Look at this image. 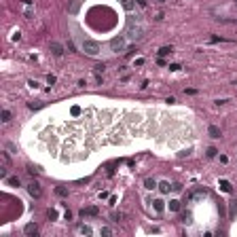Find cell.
Returning a JSON list of instances; mask_svg holds the SVG:
<instances>
[{
	"label": "cell",
	"instance_id": "obj_1",
	"mask_svg": "<svg viewBox=\"0 0 237 237\" xmlns=\"http://www.w3.org/2000/svg\"><path fill=\"white\" fill-rule=\"evenodd\" d=\"M127 36H129L131 40H140L144 36V30H142V25L138 24V15L136 17H127Z\"/></svg>",
	"mask_w": 237,
	"mask_h": 237
},
{
	"label": "cell",
	"instance_id": "obj_2",
	"mask_svg": "<svg viewBox=\"0 0 237 237\" xmlns=\"http://www.w3.org/2000/svg\"><path fill=\"white\" fill-rule=\"evenodd\" d=\"M83 51L87 55H97L100 53V42H95V40H83Z\"/></svg>",
	"mask_w": 237,
	"mask_h": 237
},
{
	"label": "cell",
	"instance_id": "obj_3",
	"mask_svg": "<svg viewBox=\"0 0 237 237\" xmlns=\"http://www.w3.org/2000/svg\"><path fill=\"white\" fill-rule=\"evenodd\" d=\"M110 49H112L114 53L125 51V36H114V38L110 40Z\"/></svg>",
	"mask_w": 237,
	"mask_h": 237
},
{
	"label": "cell",
	"instance_id": "obj_4",
	"mask_svg": "<svg viewBox=\"0 0 237 237\" xmlns=\"http://www.w3.org/2000/svg\"><path fill=\"white\" fill-rule=\"evenodd\" d=\"M28 193H30L34 199H40V197H42V189H40V184H38V182H34V180L28 184Z\"/></svg>",
	"mask_w": 237,
	"mask_h": 237
},
{
	"label": "cell",
	"instance_id": "obj_5",
	"mask_svg": "<svg viewBox=\"0 0 237 237\" xmlns=\"http://www.w3.org/2000/svg\"><path fill=\"white\" fill-rule=\"evenodd\" d=\"M97 214H100V210H97V208H95V205H89V208H83V210H81V216H97Z\"/></svg>",
	"mask_w": 237,
	"mask_h": 237
},
{
	"label": "cell",
	"instance_id": "obj_6",
	"mask_svg": "<svg viewBox=\"0 0 237 237\" xmlns=\"http://www.w3.org/2000/svg\"><path fill=\"white\" fill-rule=\"evenodd\" d=\"M49 49H51V53L57 55V57H59V55H64V47H61L59 42H51V47H49Z\"/></svg>",
	"mask_w": 237,
	"mask_h": 237
},
{
	"label": "cell",
	"instance_id": "obj_7",
	"mask_svg": "<svg viewBox=\"0 0 237 237\" xmlns=\"http://www.w3.org/2000/svg\"><path fill=\"white\" fill-rule=\"evenodd\" d=\"M208 133H210V136H212L214 140H218V138H220V136H222V133H220V129H218V127H216V125H210V127H208Z\"/></svg>",
	"mask_w": 237,
	"mask_h": 237
},
{
	"label": "cell",
	"instance_id": "obj_8",
	"mask_svg": "<svg viewBox=\"0 0 237 237\" xmlns=\"http://www.w3.org/2000/svg\"><path fill=\"white\" fill-rule=\"evenodd\" d=\"M36 231H38V229H36L34 222H30V225L24 226V233H25V235H36Z\"/></svg>",
	"mask_w": 237,
	"mask_h": 237
},
{
	"label": "cell",
	"instance_id": "obj_9",
	"mask_svg": "<svg viewBox=\"0 0 237 237\" xmlns=\"http://www.w3.org/2000/svg\"><path fill=\"white\" fill-rule=\"evenodd\" d=\"M153 205H154V210H157L159 214L165 210V201H163V199H154V201H153Z\"/></svg>",
	"mask_w": 237,
	"mask_h": 237
},
{
	"label": "cell",
	"instance_id": "obj_10",
	"mask_svg": "<svg viewBox=\"0 0 237 237\" xmlns=\"http://www.w3.org/2000/svg\"><path fill=\"white\" fill-rule=\"evenodd\" d=\"M78 9H81V0H72V2H70V9H68V11L74 15V13H78Z\"/></svg>",
	"mask_w": 237,
	"mask_h": 237
},
{
	"label": "cell",
	"instance_id": "obj_11",
	"mask_svg": "<svg viewBox=\"0 0 237 237\" xmlns=\"http://www.w3.org/2000/svg\"><path fill=\"white\" fill-rule=\"evenodd\" d=\"M144 186H146V189H157L159 184H157L154 178H146V180H144Z\"/></svg>",
	"mask_w": 237,
	"mask_h": 237
},
{
	"label": "cell",
	"instance_id": "obj_12",
	"mask_svg": "<svg viewBox=\"0 0 237 237\" xmlns=\"http://www.w3.org/2000/svg\"><path fill=\"white\" fill-rule=\"evenodd\" d=\"M172 51H174V49L167 47V45H165V47H161V49H159V57H165V55H169Z\"/></svg>",
	"mask_w": 237,
	"mask_h": 237
},
{
	"label": "cell",
	"instance_id": "obj_13",
	"mask_svg": "<svg viewBox=\"0 0 237 237\" xmlns=\"http://www.w3.org/2000/svg\"><path fill=\"white\" fill-rule=\"evenodd\" d=\"M235 212H237V203L231 201V210H229V220H233L235 218Z\"/></svg>",
	"mask_w": 237,
	"mask_h": 237
},
{
	"label": "cell",
	"instance_id": "obj_14",
	"mask_svg": "<svg viewBox=\"0 0 237 237\" xmlns=\"http://www.w3.org/2000/svg\"><path fill=\"white\" fill-rule=\"evenodd\" d=\"M169 210H172V212H178V210H180V201H178V199H172V201H169Z\"/></svg>",
	"mask_w": 237,
	"mask_h": 237
},
{
	"label": "cell",
	"instance_id": "obj_15",
	"mask_svg": "<svg viewBox=\"0 0 237 237\" xmlns=\"http://www.w3.org/2000/svg\"><path fill=\"white\" fill-rule=\"evenodd\" d=\"M121 4H123L125 11H131V9H133V0H121Z\"/></svg>",
	"mask_w": 237,
	"mask_h": 237
},
{
	"label": "cell",
	"instance_id": "obj_16",
	"mask_svg": "<svg viewBox=\"0 0 237 237\" xmlns=\"http://www.w3.org/2000/svg\"><path fill=\"white\" fill-rule=\"evenodd\" d=\"M220 186H222L226 193H231V190H233V186H231V182H229V180H220Z\"/></svg>",
	"mask_w": 237,
	"mask_h": 237
},
{
	"label": "cell",
	"instance_id": "obj_17",
	"mask_svg": "<svg viewBox=\"0 0 237 237\" xmlns=\"http://www.w3.org/2000/svg\"><path fill=\"white\" fill-rule=\"evenodd\" d=\"M55 193H57L59 197H68V189H66V186H57V189H55Z\"/></svg>",
	"mask_w": 237,
	"mask_h": 237
},
{
	"label": "cell",
	"instance_id": "obj_18",
	"mask_svg": "<svg viewBox=\"0 0 237 237\" xmlns=\"http://www.w3.org/2000/svg\"><path fill=\"white\" fill-rule=\"evenodd\" d=\"M182 222H186V225H190V222H193V214H190V212L182 214Z\"/></svg>",
	"mask_w": 237,
	"mask_h": 237
},
{
	"label": "cell",
	"instance_id": "obj_19",
	"mask_svg": "<svg viewBox=\"0 0 237 237\" xmlns=\"http://www.w3.org/2000/svg\"><path fill=\"white\" fill-rule=\"evenodd\" d=\"M78 231H81L83 235H91V226H87V225H81V226H78Z\"/></svg>",
	"mask_w": 237,
	"mask_h": 237
},
{
	"label": "cell",
	"instance_id": "obj_20",
	"mask_svg": "<svg viewBox=\"0 0 237 237\" xmlns=\"http://www.w3.org/2000/svg\"><path fill=\"white\" fill-rule=\"evenodd\" d=\"M169 189H172L169 182H161V184H159V190H161V193H169Z\"/></svg>",
	"mask_w": 237,
	"mask_h": 237
},
{
	"label": "cell",
	"instance_id": "obj_21",
	"mask_svg": "<svg viewBox=\"0 0 237 237\" xmlns=\"http://www.w3.org/2000/svg\"><path fill=\"white\" fill-rule=\"evenodd\" d=\"M9 184L11 186H19V176H11L9 178Z\"/></svg>",
	"mask_w": 237,
	"mask_h": 237
},
{
	"label": "cell",
	"instance_id": "obj_22",
	"mask_svg": "<svg viewBox=\"0 0 237 237\" xmlns=\"http://www.w3.org/2000/svg\"><path fill=\"white\" fill-rule=\"evenodd\" d=\"M2 121H4V123L11 121V112H9V110H2Z\"/></svg>",
	"mask_w": 237,
	"mask_h": 237
},
{
	"label": "cell",
	"instance_id": "obj_23",
	"mask_svg": "<svg viewBox=\"0 0 237 237\" xmlns=\"http://www.w3.org/2000/svg\"><path fill=\"white\" fill-rule=\"evenodd\" d=\"M28 172H30V174H38L40 167H38V165H28Z\"/></svg>",
	"mask_w": 237,
	"mask_h": 237
},
{
	"label": "cell",
	"instance_id": "obj_24",
	"mask_svg": "<svg viewBox=\"0 0 237 237\" xmlns=\"http://www.w3.org/2000/svg\"><path fill=\"white\" fill-rule=\"evenodd\" d=\"M28 106L32 108V110H38V108H42V104H40V102H30Z\"/></svg>",
	"mask_w": 237,
	"mask_h": 237
},
{
	"label": "cell",
	"instance_id": "obj_25",
	"mask_svg": "<svg viewBox=\"0 0 237 237\" xmlns=\"http://www.w3.org/2000/svg\"><path fill=\"white\" fill-rule=\"evenodd\" d=\"M104 68H106V66H104V64H97V66H95V74H97V76H100V74H102V72H104Z\"/></svg>",
	"mask_w": 237,
	"mask_h": 237
},
{
	"label": "cell",
	"instance_id": "obj_26",
	"mask_svg": "<svg viewBox=\"0 0 237 237\" xmlns=\"http://www.w3.org/2000/svg\"><path fill=\"white\" fill-rule=\"evenodd\" d=\"M216 153H218V150H216L214 146H210V148H208V157H216Z\"/></svg>",
	"mask_w": 237,
	"mask_h": 237
},
{
	"label": "cell",
	"instance_id": "obj_27",
	"mask_svg": "<svg viewBox=\"0 0 237 237\" xmlns=\"http://www.w3.org/2000/svg\"><path fill=\"white\" fill-rule=\"evenodd\" d=\"M112 218H114V220H121V218H123V214H121V212H114V214H112Z\"/></svg>",
	"mask_w": 237,
	"mask_h": 237
},
{
	"label": "cell",
	"instance_id": "obj_28",
	"mask_svg": "<svg viewBox=\"0 0 237 237\" xmlns=\"http://www.w3.org/2000/svg\"><path fill=\"white\" fill-rule=\"evenodd\" d=\"M172 190H176V193H178V190H182V186H180V184L176 182V184H172Z\"/></svg>",
	"mask_w": 237,
	"mask_h": 237
},
{
	"label": "cell",
	"instance_id": "obj_29",
	"mask_svg": "<svg viewBox=\"0 0 237 237\" xmlns=\"http://www.w3.org/2000/svg\"><path fill=\"white\" fill-rule=\"evenodd\" d=\"M110 233H112V231H110L108 226H104V229H102V235H110Z\"/></svg>",
	"mask_w": 237,
	"mask_h": 237
},
{
	"label": "cell",
	"instance_id": "obj_30",
	"mask_svg": "<svg viewBox=\"0 0 237 237\" xmlns=\"http://www.w3.org/2000/svg\"><path fill=\"white\" fill-rule=\"evenodd\" d=\"M138 4H140V7H146V0H138Z\"/></svg>",
	"mask_w": 237,
	"mask_h": 237
},
{
	"label": "cell",
	"instance_id": "obj_31",
	"mask_svg": "<svg viewBox=\"0 0 237 237\" xmlns=\"http://www.w3.org/2000/svg\"><path fill=\"white\" fill-rule=\"evenodd\" d=\"M233 85H237V81H235V83H233Z\"/></svg>",
	"mask_w": 237,
	"mask_h": 237
},
{
	"label": "cell",
	"instance_id": "obj_32",
	"mask_svg": "<svg viewBox=\"0 0 237 237\" xmlns=\"http://www.w3.org/2000/svg\"><path fill=\"white\" fill-rule=\"evenodd\" d=\"M159 2H163V0H159Z\"/></svg>",
	"mask_w": 237,
	"mask_h": 237
},
{
	"label": "cell",
	"instance_id": "obj_33",
	"mask_svg": "<svg viewBox=\"0 0 237 237\" xmlns=\"http://www.w3.org/2000/svg\"><path fill=\"white\" fill-rule=\"evenodd\" d=\"M235 2H237V0H235Z\"/></svg>",
	"mask_w": 237,
	"mask_h": 237
}]
</instances>
